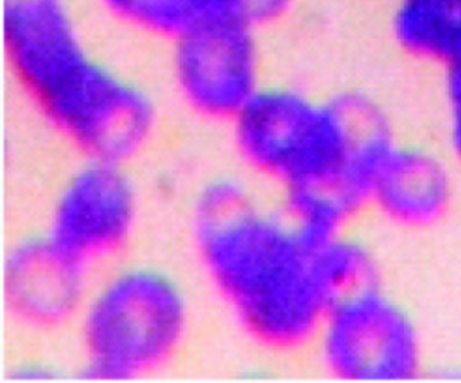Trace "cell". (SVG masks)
Instances as JSON below:
<instances>
[{
  "label": "cell",
  "instance_id": "cell-1",
  "mask_svg": "<svg viewBox=\"0 0 461 383\" xmlns=\"http://www.w3.org/2000/svg\"><path fill=\"white\" fill-rule=\"evenodd\" d=\"M188 233L207 286L255 347L277 358L310 353L334 304L323 239L237 175L210 178L196 190Z\"/></svg>",
  "mask_w": 461,
  "mask_h": 383
},
{
  "label": "cell",
  "instance_id": "cell-2",
  "mask_svg": "<svg viewBox=\"0 0 461 383\" xmlns=\"http://www.w3.org/2000/svg\"><path fill=\"white\" fill-rule=\"evenodd\" d=\"M228 128L253 182L279 196H303L341 226L368 213L375 169L401 134L369 91L321 94L271 80Z\"/></svg>",
  "mask_w": 461,
  "mask_h": 383
},
{
  "label": "cell",
  "instance_id": "cell-3",
  "mask_svg": "<svg viewBox=\"0 0 461 383\" xmlns=\"http://www.w3.org/2000/svg\"><path fill=\"white\" fill-rule=\"evenodd\" d=\"M190 294L171 271L121 260L91 280L74 323L80 369L99 380H137L171 369L191 337Z\"/></svg>",
  "mask_w": 461,
  "mask_h": 383
},
{
  "label": "cell",
  "instance_id": "cell-4",
  "mask_svg": "<svg viewBox=\"0 0 461 383\" xmlns=\"http://www.w3.org/2000/svg\"><path fill=\"white\" fill-rule=\"evenodd\" d=\"M26 102L79 159L131 166L160 133L152 91L98 53Z\"/></svg>",
  "mask_w": 461,
  "mask_h": 383
},
{
  "label": "cell",
  "instance_id": "cell-5",
  "mask_svg": "<svg viewBox=\"0 0 461 383\" xmlns=\"http://www.w3.org/2000/svg\"><path fill=\"white\" fill-rule=\"evenodd\" d=\"M310 353L323 375L342 382H407L428 369L425 332L384 282L334 302Z\"/></svg>",
  "mask_w": 461,
  "mask_h": 383
},
{
  "label": "cell",
  "instance_id": "cell-6",
  "mask_svg": "<svg viewBox=\"0 0 461 383\" xmlns=\"http://www.w3.org/2000/svg\"><path fill=\"white\" fill-rule=\"evenodd\" d=\"M141 198L125 164L79 159L48 209L42 233L95 275L123 260L139 232Z\"/></svg>",
  "mask_w": 461,
  "mask_h": 383
},
{
  "label": "cell",
  "instance_id": "cell-7",
  "mask_svg": "<svg viewBox=\"0 0 461 383\" xmlns=\"http://www.w3.org/2000/svg\"><path fill=\"white\" fill-rule=\"evenodd\" d=\"M261 33L245 21H230L169 45L177 104L202 123L230 125L269 82Z\"/></svg>",
  "mask_w": 461,
  "mask_h": 383
},
{
  "label": "cell",
  "instance_id": "cell-8",
  "mask_svg": "<svg viewBox=\"0 0 461 383\" xmlns=\"http://www.w3.org/2000/svg\"><path fill=\"white\" fill-rule=\"evenodd\" d=\"M460 178L438 145L402 134L375 171L368 213L404 233L434 231L455 212Z\"/></svg>",
  "mask_w": 461,
  "mask_h": 383
},
{
  "label": "cell",
  "instance_id": "cell-9",
  "mask_svg": "<svg viewBox=\"0 0 461 383\" xmlns=\"http://www.w3.org/2000/svg\"><path fill=\"white\" fill-rule=\"evenodd\" d=\"M94 274L42 232L12 242L5 256V304L12 320L36 333L74 325Z\"/></svg>",
  "mask_w": 461,
  "mask_h": 383
},
{
  "label": "cell",
  "instance_id": "cell-10",
  "mask_svg": "<svg viewBox=\"0 0 461 383\" xmlns=\"http://www.w3.org/2000/svg\"><path fill=\"white\" fill-rule=\"evenodd\" d=\"M102 15L131 34L172 45L230 21L248 23L249 0H94Z\"/></svg>",
  "mask_w": 461,
  "mask_h": 383
},
{
  "label": "cell",
  "instance_id": "cell-11",
  "mask_svg": "<svg viewBox=\"0 0 461 383\" xmlns=\"http://www.w3.org/2000/svg\"><path fill=\"white\" fill-rule=\"evenodd\" d=\"M387 33L407 60L442 71L461 61V0H393Z\"/></svg>",
  "mask_w": 461,
  "mask_h": 383
},
{
  "label": "cell",
  "instance_id": "cell-12",
  "mask_svg": "<svg viewBox=\"0 0 461 383\" xmlns=\"http://www.w3.org/2000/svg\"><path fill=\"white\" fill-rule=\"evenodd\" d=\"M438 147L461 174V61L439 71Z\"/></svg>",
  "mask_w": 461,
  "mask_h": 383
}]
</instances>
